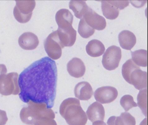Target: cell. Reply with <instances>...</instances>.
Masks as SVG:
<instances>
[{"mask_svg": "<svg viewBox=\"0 0 148 125\" xmlns=\"http://www.w3.org/2000/svg\"><path fill=\"white\" fill-rule=\"evenodd\" d=\"M58 70L54 60L45 57L26 68L18 76L19 96L25 103L54 106L57 92Z\"/></svg>", "mask_w": 148, "mask_h": 125, "instance_id": "1", "label": "cell"}, {"mask_svg": "<svg viewBox=\"0 0 148 125\" xmlns=\"http://www.w3.org/2000/svg\"><path fill=\"white\" fill-rule=\"evenodd\" d=\"M60 113L69 125H86L87 123V115L77 98L64 100L60 107Z\"/></svg>", "mask_w": 148, "mask_h": 125, "instance_id": "2", "label": "cell"}, {"mask_svg": "<svg viewBox=\"0 0 148 125\" xmlns=\"http://www.w3.org/2000/svg\"><path fill=\"white\" fill-rule=\"evenodd\" d=\"M27 103L28 107L23 108L20 113L21 119L24 123L35 125L42 118H55V113L52 109L47 108L45 103H36L31 101Z\"/></svg>", "mask_w": 148, "mask_h": 125, "instance_id": "3", "label": "cell"}, {"mask_svg": "<svg viewBox=\"0 0 148 125\" xmlns=\"http://www.w3.org/2000/svg\"><path fill=\"white\" fill-rule=\"evenodd\" d=\"M122 73L125 81L133 85L136 89L142 90L147 88V72L141 70L132 59L127 60L123 65Z\"/></svg>", "mask_w": 148, "mask_h": 125, "instance_id": "4", "label": "cell"}, {"mask_svg": "<svg viewBox=\"0 0 148 125\" xmlns=\"http://www.w3.org/2000/svg\"><path fill=\"white\" fill-rule=\"evenodd\" d=\"M18 75L11 72L0 75V94L4 96L18 95L20 92L18 85Z\"/></svg>", "mask_w": 148, "mask_h": 125, "instance_id": "5", "label": "cell"}, {"mask_svg": "<svg viewBox=\"0 0 148 125\" xmlns=\"http://www.w3.org/2000/svg\"><path fill=\"white\" fill-rule=\"evenodd\" d=\"M122 58L120 47L112 46L106 50L102 58V64L107 70H114L118 68Z\"/></svg>", "mask_w": 148, "mask_h": 125, "instance_id": "6", "label": "cell"}, {"mask_svg": "<svg viewBox=\"0 0 148 125\" xmlns=\"http://www.w3.org/2000/svg\"><path fill=\"white\" fill-rule=\"evenodd\" d=\"M45 50L52 60H57L62 56V46L58 37L57 31L49 34L44 42Z\"/></svg>", "mask_w": 148, "mask_h": 125, "instance_id": "7", "label": "cell"}, {"mask_svg": "<svg viewBox=\"0 0 148 125\" xmlns=\"http://www.w3.org/2000/svg\"><path fill=\"white\" fill-rule=\"evenodd\" d=\"M118 92L116 88L111 86H104L98 88L94 92L96 101L102 103H110L117 97Z\"/></svg>", "mask_w": 148, "mask_h": 125, "instance_id": "8", "label": "cell"}, {"mask_svg": "<svg viewBox=\"0 0 148 125\" xmlns=\"http://www.w3.org/2000/svg\"><path fill=\"white\" fill-rule=\"evenodd\" d=\"M83 18L86 24L95 30L102 31L106 27L105 19L99 15L90 7H89Z\"/></svg>", "mask_w": 148, "mask_h": 125, "instance_id": "9", "label": "cell"}, {"mask_svg": "<svg viewBox=\"0 0 148 125\" xmlns=\"http://www.w3.org/2000/svg\"><path fill=\"white\" fill-rule=\"evenodd\" d=\"M18 44L22 49L32 50L37 48L39 44L38 38L33 33H24L18 39Z\"/></svg>", "mask_w": 148, "mask_h": 125, "instance_id": "10", "label": "cell"}, {"mask_svg": "<svg viewBox=\"0 0 148 125\" xmlns=\"http://www.w3.org/2000/svg\"><path fill=\"white\" fill-rule=\"evenodd\" d=\"M57 32L62 48L71 47L74 44L77 38V31L73 26L66 30L58 29Z\"/></svg>", "mask_w": 148, "mask_h": 125, "instance_id": "11", "label": "cell"}, {"mask_svg": "<svg viewBox=\"0 0 148 125\" xmlns=\"http://www.w3.org/2000/svg\"><path fill=\"white\" fill-rule=\"evenodd\" d=\"M55 20L58 29L66 30L72 27L73 16L67 9H61L59 10L56 13Z\"/></svg>", "mask_w": 148, "mask_h": 125, "instance_id": "12", "label": "cell"}, {"mask_svg": "<svg viewBox=\"0 0 148 125\" xmlns=\"http://www.w3.org/2000/svg\"><path fill=\"white\" fill-rule=\"evenodd\" d=\"M67 70L72 77L75 78H80L85 73V65L80 58H74L67 63Z\"/></svg>", "mask_w": 148, "mask_h": 125, "instance_id": "13", "label": "cell"}, {"mask_svg": "<svg viewBox=\"0 0 148 125\" xmlns=\"http://www.w3.org/2000/svg\"><path fill=\"white\" fill-rule=\"evenodd\" d=\"M86 115L89 120L92 122L97 121H103L105 111L102 104L97 102H95L88 107Z\"/></svg>", "mask_w": 148, "mask_h": 125, "instance_id": "14", "label": "cell"}, {"mask_svg": "<svg viewBox=\"0 0 148 125\" xmlns=\"http://www.w3.org/2000/svg\"><path fill=\"white\" fill-rule=\"evenodd\" d=\"M74 92L75 96L81 101L90 100L93 94L91 86L86 82L78 83L74 88Z\"/></svg>", "mask_w": 148, "mask_h": 125, "instance_id": "15", "label": "cell"}, {"mask_svg": "<svg viewBox=\"0 0 148 125\" xmlns=\"http://www.w3.org/2000/svg\"><path fill=\"white\" fill-rule=\"evenodd\" d=\"M118 39L121 47L128 50H130L136 43V38L135 34L127 30L122 31L119 33Z\"/></svg>", "mask_w": 148, "mask_h": 125, "instance_id": "16", "label": "cell"}, {"mask_svg": "<svg viewBox=\"0 0 148 125\" xmlns=\"http://www.w3.org/2000/svg\"><path fill=\"white\" fill-rule=\"evenodd\" d=\"M86 52L92 57H98L103 55L105 50V47L103 43L97 39L91 40L86 46Z\"/></svg>", "mask_w": 148, "mask_h": 125, "instance_id": "17", "label": "cell"}, {"mask_svg": "<svg viewBox=\"0 0 148 125\" xmlns=\"http://www.w3.org/2000/svg\"><path fill=\"white\" fill-rule=\"evenodd\" d=\"M14 7L19 13L25 16H32V12L36 6L35 1H16Z\"/></svg>", "mask_w": 148, "mask_h": 125, "instance_id": "18", "label": "cell"}, {"mask_svg": "<svg viewBox=\"0 0 148 125\" xmlns=\"http://www.w3.org/2000/svg\"><path fill=\"white\" fill-rule=\"evenodd\" d=\"M89 7L84 1H71L69 2V8L74 12L75 17L80 19L83 18Z\"/></svg>", "mask_w": 148, "mask_h": 125, "instance_id": "19", "label": "cell"}, {"mask_svg": "<svg viewBox=\"0 0 148 125\" xmlns=\"http://www.w3.org/2000/svg\"><path fill=\"white\" fill-rule=\"evenodd\" d=\"M101 2L102 12L105 18L112 20L118 18L119 10L117 7L110 4L107 1H102Z\"/></svg>", "mask_w": 148, "mask_h": 125, "instance_id": "20", "label": "cell"}, {"mask_svg": "<svg viewBox=\"0 0 148 125\" xmlns=\"http://www.w3.org/2000/svg\"><path fill=\"white\" fill-rule=\"evenodd\" d=\"M133 62L138 66L146 67L147 66V51L139 50L131 52Z\"/></svg>", "mask_w": 148, "mask_h": 125, "instance_id": "21", "label": "cell"}, {"mask_svg": "<svg viewBox=\"0 0 148 125\" xmlns=\"http://www.w3.org/2000/svg\"><path fill=\"white\" fill-rule=\"evenodd\" d=\"M136 121L130 113L125 112L121 113L119 116H116L115 125H136Z\"/></svg>", "mask_w": 148, "mask_h": 125, "instance_id": "22", "label": "cell"}, {"mask_svg": "<svg viewBox=\"0 0 148 125\" xmlns=\"http://www.w3.org/2000/svg\"><path fill=\"white\" fill-rule=\"evenodd\" d=\"M78 31L81 37L87 39L92 36L95 30L89 26L85 21L84 18L81 19L79 24Z\"/></svg>", "mask_w": 148, "mask_h": 125, "instance_id": "23", "label": "cell"}, {"mask_svg": "<svg viewBox=\"0 0 148 125\" xmlns=\"http://www.w3.org/2000/svg\"><path fill=\"white\" fill-rule=\"evenodd\" d=\"M137 106L140 108L145 116H147V89L140 90L137 96Z\"/></svg>", "mask_w": 148, "mask_h": 125, "instance_id": "24", "label": "cell"}, {"mask_svg": "<svg viewBox=\"0 0 148 125\" xmlns=\"http://www.w3.org/2000/svg\"><path fill=\"white\" fill-rule=\"evenodd\" d=\"M120 103L125 111H128L132 108L137 107V104L134 101L133 97L130 95H125L122 96Z\"/></svg>", "mask_w": 148, "mask_h": 125, "instance_id": "25", "label": "cell"}, {"mask_svg": "<svg viewBox=\"0 0 148 125\" xmlns=\"http://www.w3.org/2000/svg\"><path fill=\"white\" fill-rule=\"evenodd\" d=\"M109 3L116 7L119 10H123L129 6L130 2L128 1H107Z\"/></svg>", "mask_w": 148, "mask_h": 125, "instance_id": "26", "label": "cell"}, {"mask_svg": "<svg viewBox=\"0 0 148 125\" xmlns=\"http://www.w3.org/2000/svg\"><path fill=\"white\" fill-rule=\"evenodd\" d=\"M35 125H57V124L54 119L44 118L37 122Z\"/></svg>", "mask_w": 148, "mask_h": 125, "instance_id": "27", "label": "cell"}, {"mask_svg": "<svg viewBox=\"0 0 148 125\" xmlns=\"http://www.w3.org/2000/svg\"><path fill=\"white\" fill-rule=\"evenodd\" d=\"M8 120L6 112L0 109V125H5Z\"/></svg>", "mask_w": 148, "mask_h": 125, "instance_id": "28", "label": "cell"}, {"mask_svg": "<svg viewBox=\"0 0 148 125\" xmlns=\"http://www.w3.org/2000/svg\"><path fill=\"white\" fill-rule=\"evenodd\" d=\"M7 69L4 64H0V75L2 74H6Z\"/></svg>", "mask_w": 148, "mask_h": 125, "instance_id": "29", "label": "cell"}, {"mask_svg": "<svg viewBox=\"0 0 148 125\" xmlns=\"http://www.w3.org/2000/svg\"><path fill=\"white\" fill-rule=\"evenodd\" d=\"M116 116H112L109 118L107 121V124L108 125H115V120Z\"/></svg>", "mask_w": 148, "mask_h": 125, "instance_id": "30", "label": "cell"}, {"mask_svg": "<svg viewBox=\"0 0 148 125\" xmlns=\"http://www.w3.org/2000/svg\"><path fill=\"white\" fill-rule=\"evenodd\" d=\"M92 125H107L106 123L103 121H97L94 122L92 123Z\"/></svg>", "mask_w": 148, "mask_h": 125, "instance_id": "31", "label": "cell"}, {"mask_svg": "<svg viewBox=\"0 0 148 125\" xmlns=\"http://www.w3.org/2000/svg\"><path fill=\"white\" fill-rule=\"evenodd\" d=\"M147 118H145V119L143 120V121L141 122L139 125H147Z\"/></svg>", "mask_w": 148, "mask_h": 125, "instance_id": "32", "label": "cell"}]
</instances>
